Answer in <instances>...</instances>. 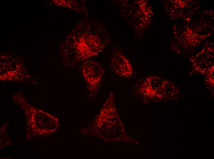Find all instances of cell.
I'll return each instance as SVG.
<instances>
[{"instance_id":"cell-3","label":"cell","mask_w":214,"mask_h":159,"mask_svg":"<svg viewBox=\"0 0 214 159\" xmlns=\"http://www.w3.org/2000/svg\"><path fill=\"white\" fill-rule=\"evenodd\" d=\"M81 71L87 85L89 96H96L100 87L105 70L98 62L88 60L83 63Z\"/></svg>"},{"instance_id":"cell-5","label":"cell","mask_w":214,"mask_h":159,"mask_svg":"<svg viewBox=\"0 0 214 159\" xmlns=\"http://www.w3.org/2000/svg\"><path fill=\"white\" fill-rule=\"evenodd\" d=\"M111 66L114 72L125 78H130L133 74V68L130 61L121 52L115 51L111 57Z\"/></svg>"},{"instance_id":"cell-4","label":"cell","mask_w":214,"mask_h":159,"mask_svg":"<svg viewBox=\"0 0 214 159\" xmlns=\"http://www.w3.org/2000/svg\"><path fill=\"white\" fill-rule=\"evenodd\" d=\"M142 1L139 0L125 1L122 4V14L125 19L136 30L141 27L143 11Z\"/></svg>"},{"instance_id":"cell-2","label":"cell","mask_w":214,"mask_h":159,"mask_svg":"<svg viewBox=\"0 0 214 159\" xmlns=\"http://www.w3.org/2000/svg\"><path fill=\"white\" fill-rule=\"evenodd\" d=\"M81 134L105 142L124 141L137 144L138 142L126 133L116 107L114 95L109 93L102 108L93 120L79 130Z\"/></svg>"},{"instance_id":"cell-1","label":"cell","mask_w":214,"mask_h":159,"mask_svg":"<svg viewBox=\"0 0 214 159\" xmlns=\"http://www.w3.org/2000/svg\"><path fill=\"white\" fill-rule=\"evenodd\" d=\"M109 37L102 24L94 19L83 20L70 33L66 43L69 62L74 66L100 53L107 46Z\"/></svg>"}]
</instances>
